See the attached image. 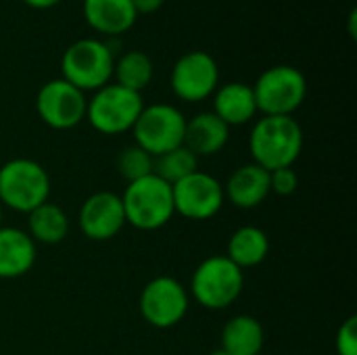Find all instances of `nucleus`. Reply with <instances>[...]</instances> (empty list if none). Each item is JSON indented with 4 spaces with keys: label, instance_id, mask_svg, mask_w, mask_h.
Segmentation results:
<instances>
[{
    "label": "nucleus",
    "instance_id": "nucleus-1",
    "mask_svg": "<svg viewBox=\"0 0 357 355\" xmlns=\"http://www.w3.org/2000/svg\"><path fill=\"white\" fill-rule=\"evenodd\" d=\"M303 151V130L293 115H261L249 134L253 163L274 172L293 167Z\"/></svg>",
    "mask_w": 357,
    "mask_h": 355
},
{
    "label": "nucleus",
    "instance_id": "nucleus-2",
    "mask_svg": "<svg viewBox=\"0 0 357 355\" xmlns=\"http://www.w3.org/2000/svg\"><path fill=\"white\" fill-rule=\"evenodd\" d=\"M121 203L126 224L142 232L159 230L176 216L172 186L155 174L130 182L121 195Z\"/></svg>",
    "mask_w": 357,
    "mask_h": 355
},
{
    "label": "nucleus",
    "instance_id": "nucleus-3",
    "mask_svg": "<svg viewBox=\"0 0 357 355\" xmlns=\"http://www.w3.org/2000/svg\"><path fill=\"white\" fill-rule=\"evenodd\" d=\"M245 289V272L226 255L203 259L190 278V297L205 310L230 308Z\"/></svg>",
    "mask_w": 357,
    "mask_h": 355
},
{
    "label": "nucleus",
    "instance_id": "nucleus-4",
    "mask_svg": "<svg viewBox=\"0 0 357 355\" xmlns=\"http://www.w3.org/2000/svg\"><path fill=\"white\" fill-rule=\"evenodd\" d=\"M115 54L107 42L96 38H82L67 46L61 59V77L77 90L96 92L113 77Z\"/></svg>",
    "mask_w": 357,
    "mask_h": 355
},
{
    "label": "nucleus",
    "instance_id": "nucleus-5",
    "mask_svg": "<svg viewBox=\"0 0 357 355\" xmlns=\"http://www.w3.org/2000/svg\"><path fill=\"white\" fill-rule=\"evenodd\" d=\"M50 197L48 172L33 159H10L0 167V205L29 213Z\"/></svg>",
    "mask_w": 357,
    "mask_h": 355
},
{
    "label": "nucleus",
    "instance_id": "nucleus-6",
    "mask_svg": "<svg viewBox=\"0 0 357 355\" xmlns=\"http://www.w3.org/2000/svg\"><path fill=\"white\" fill-rule=\"evenodd\" d=\"M142 109V94L132 92L115 82H109L90 96L86 107V119L96 132L105 136H117L123 132H132Z\"/></svg>",
    "mask_w": 357,
    "mask_h": 355
},
{
    "label": "nucleus",
    "instance_id": "nucleus-7",
    "mask_svg": "<svg viewBox=\"0 0 357 355\" xmlns=\"http://www.w3.org/2000/svg\"><path fill=\"white\" fill-rule=\"evenodd\" d=\"M257 113L293 115L307 96V80L293 65H274L253 84Z\"/></svg>",
    "mask_w": 357,
    "mask_h": 355
},
{
    "label": "nucleus",
    "instance_id": "nucleus-8",
    "mask_svg": "<svg viewBox=\"0 0 357 355\" xmlns=\"http://www.w3.org/2000/svg\"><path fill=\"white\" fill-rule=\"evenodd\" d=\"M184 132H186L184 113L167 103H157L149 107L144 105L132 128L134 144H138L153 157H159L167 151L182 146Z\"/></svg>",
    "mask_w": 357,
    "mask_h": 355
},
{
    "label": "nucleus",
    "instance_id": "nucleus-9",
    "mask_svg": "<svg viewBox=\"0 0 357 355\" xmlns=\"http://www.w3.org/2000/svg\"><path fill=\"white\" fill-rule=\"evenodd\" d=\"M188 289L174 276H157L149 280L138 299V308L146 324L161 331L180 324L188 312Z\"/></svg>",
    "mask_w": 357,
    "mask_h": 355
},
{
    "label": "nucleus",
    "instance_id": "nucleus-10",
    "mask_svg": "<svg viewBox=\"0 0 357 355\" xmlns=\"http://www.w3.org/2000/svg\"><path fill=\"white\" fill-rule=\"evenodd\" d=\"M172 195H174L176 213L192 222L215 218L226 201L224 184L215 176L199 169L186 176L184 180L176 182L172 186Z\"/></svg>",
    "mask_w": 357,
    "mask_h": 355
},
{
    "label": "nucleus",
    "instance_id": "nucleus-11",
    "mask_svg": "<svg viewBox=\"0 0 357 355\" xmlns=\"http://www.w3.org/2000/svg\"><path fill=\"white\" fill-rule=\"evenodd\" d=\"M88 98L63 77L46 82L36 96L40 119L52 130H71L86 119Z\"/></svg>",
    "mask_w": 357,
    "mask_h": 355
},
{
    "label": "nucleus",
    "instance_id": "nucleus-12",
    "mask_svg": "<svg viewBox=\"0 0 357 355\" xmlns=\"http://www.w3.org/2000/svg\"><path fill=\"white\" fill-rule=\"evenodd\" d=\"M220 69L215 59L203 50H190L182 54L169 75L174 94L186 103H201L218 90Z\"/></svg>",
    "mask_w": 357,
    "mask_h": 355
},
{
    "label": "nucleus",
    "instance_id": "nucleus-13",
    "mask_svg": "<svg viewBox=\"0 0 357 355\" xmlns=\"http://www.w3.org/2000/svg\"><path fill=\"white\" fill-rule=\"evenodd\" d=\"M77 226L90 241L105 243L115 239L126 226V213L121 197L109 190L90 195L77 213Z\"/></svg>",
    "mask_w": 357,
    "mask_h": 355
},
{
    "label": "nucleus",
    "instance_id": "nucleus-14",
    "mask_svg": "<svg viewBox=\"0 0 357 355\" xmlns=\"http://www.w3.org/2000/svg\"><path fill=\"white\" fill-rule=\"evenodd\" d=\"M270 197V172L257 163L236 167L224 184V199L236 209H255Z\"/></svg>",
    "mask_w": 357,
    "mask_h": 355
},
{
    "label": "nucleus",
    "instance_id": "nucleus-15",
    "mask_svg": "<svg viewBox=\"0 0 357 355\" xmlns=\"http://www.w3.org/2000/svg\"><path fill=\"white\" fill-rule=\"evenodd\" d=\"M38 257V245L15 226H0V278L13 280L25 276Z\"/></svg>",
    "mask_w": 357,
    "mask_h": 355
},
{
    "label": "nucleus",
    "instance_id": "nucleus-16",
    "mask_svg": "<svg viewBox=\"0 0 357 355\" xmlns=\"http://www.w3.org/2000/svg\"><path fill=\"white\" fill-rule=\"evenodd\" d=\"M136 17L138 13L132 0H84L86 23L107 38H117L130 31Z\"/></svg>",
    "mask_w": 357,
    "mask_h": 355
},
{
    "label": "nucleus",
    "instance_id": "nucleus-17",
    "mask_svg": "<svg viewBox=\"0 0 357 355\" xmlns=\"http://www.w3.org/2000/svg\"><path fill=\"white\" fill-rule=\"evenodd\" d=\"M228 140L230 128L213 111L197 113L195 117L186 119L184 146L197 157L218 155L228 144Z\"/></svg>",
    "mask_w": 357,
    "mask_h": 355
},
{
    "label": "nucleus",
    "instance_id": "nucleus-18",
    "mask_svg": "<svg viewBox=\"0 0 357 355\" xmlns=\"http://www.w3.org/2000/svg\"><path fill=\"white\" fill-rule=\"evenodd\" d=\"M213 113L228 126H245L255 119L257 103L253 86L243 82H228L213 92Z\"/></svg>",
    "mask_w": 357,
    "mask_h": 355
},
{
    "label": "nucleus",
    "instance_id": "nucleus-19",
    "mask_svg": "<svg viewBox=\"0 0 357 355\" xmlns=\"http://www.w3.org/2000/svg\"><path fill=\"white\" fill-rule=\"evenodd\" d=\"M264 326L257 318L241 314L230 318L220 335V349L230 355H259L264 349Z\"/></svg>",
    "mask_w": 357,
    "mask_h": 355
},
{
    "label": "nucleus",
    "instance_id": "nucleus-20",
    "mask_svg": "<svg viewBox=\"0 0 357 355\" xmlns=\"http://www.w3.org/2000/svg\"><path fill=\"white\" fill-rule=\"evenodd\" d=\"M270 253V239L257 226H241L228 239L226 257L236 264L243 272L266 262Z\"/></svg>",
    "mask_w": 357,
    "mask_h": 355
},
{
    "label": "nucleus",
    "instance_id": "nucleus-21",
    "mask_svg": "<svg viewBox=\"0 0 357 355\" xmlns=\"http://www.w3.org/2000/svg\"><path fill=\"white\" fill-rule=\"evenodd\" d=\"M27 234L38 245H59L69 234V218L56 203H42L27 213Z\"/></svg>",
    "mask_w": 357,
    "mask_h": 355
},
{
    "label": "nucleus",
    "instance_id": "nucleus-22",
    "mask_svg": "<svg viewBox=\"0 0 357 355\" xmlns=\"http://www.w3.org/2000/svg\"><path fill=\"white\" fill-rule=\"evenodd\" d=\"M153 71H155L153 61L142 50H128V52L119 54L113 65L115 84H119L132 92H138V94L151 84Z\"/></svg>",
    "mask_w": 357,
    "mask_h": 355
},
{
    "label": "nucleus",
    "instance_id": "nucleus-23",
    "mask_svg": "<svg viewBox=\"0 0 357 355\" xmlns=\"http://www.w3.org/2000/svg\"><path fill=\"white\" fill-rule=\"evenodd\" d=\"M197 169H199V157L182 144L174 151H167V153L155 157L153 174L159 176L169 186H174L176 182L184 180L186 176L195 174Z\"/></svg>",
    "mask_w": 357,
    "mask_h": 355
},
{
    "label": "nucleus",
    "instance_id": "nucleus-24",
    "mask_svg": "<svg viewBox=\"0 0 357 355\" xmlns=\"http://www.w3.org/2000/svg\"><path fill=\"white\" fill-rule=\"evenodd\" d=\"M155 169V157L149 155L144 149H140L138 144L126 146L123 151H119L117 155V172L119 176L130 184L136 182L140 178L151 176Z\"/></svg>",
    "mask_w": 357,
    "mask_h": 355
},
{
    "label": "nucleus",
    "instance_id": "nucleus-25",
    "mask_svg": "<svg viewBox=\"0 0 357 355\" xmlns=\"http://www.w3.org/2000/svg\"><path fill=\"white\" fill-rule=\"evenodd\" d=\"M299 186V176L293 167H280L270 172V192L278 197H291Z\"/></svg>",
    "mask_w": 357,
    "mask_h": 355
},
{
    "label": "nucleus",
    "instance_id": "nucleus-26",
    "mask_svg": "<svg viewBox=\"0 0 357 355\" xmlns=\"http://www.w3.org/2000/svg\"><path fill=\"white\" fill-rule=\"evenodd\" d=\"M337 355H357V318L349 316L337 331L335 337Z\"/></svg>",
    "mask_w": 357,
    "mask_h": 355
},
{
    "label": "nucleus",
    "instance_id": "nucleus-27",
    "mask_svg": "<svg viewBox=\"0 0 357 355\" xmlns=\"http://www.w3.org/2000/svg\"><path fill=\"white\" fill-rule=\"evenodd\" d=\"M163 2L165 0H132L138 15H153L163 6Z\"/></svg>",
    "mask_w": 357,
    "mask_h": 355
},
{
    "label": "nucleus",
    "instance_id": "nucleus-28",
    "mask_svg": "<svg viewBox=\"0 0 357 355\" xmlns=\"http://www.w3.org/2000/svg\"><path fill=\"white\" fill-rule=\"evenodd\" d=\"M27 6H31V8H40V10H44V8H52V6H56L61 0H23Z\"/></svg>",
    "mask_w": 357,
    "mask_h": 355
},
{
    "label": "nucleus",
    "instance_id": "nucleus-29",
    "mask_svg": "<svg viewBox=\"0 0 357 355\" xmlns=\"http://www.w3.org/2000/svg\"><path fill=\"white\" fill-rule=\"evenodd\" d=\"M356 19H357V13L356 8L351 10V17H349V31H351V36H356Z\"/></svg>",
    "mask_w": 357,
    "mask_h": 355
},
{
    "label": "nucleus",
    "instance_id": "nucleus-30",
    "mask_svg": "<svg viewBox=\"0 0 357 355\" xmlns=\"http://www.w3.org/2000/svg\"><path fill=\"white\" fill-rule=\"evenodd\" d=\"M211 355H230V354H226V352H222V349H215Z\"/></svg>",
    "mask_w": 357,
    "mask_h": 355
},
{
    "label": "nucleus",
    "instance_id": "nucleus-31",
    "mask_svg": "<svg viewBox=\"0 0 357 355\" xmlns=\"http://www.w3.org/2000/svg\"><path fill=\"white\" fill-rule=\"evenodd\" d=\"M2 209H4V207L0 205V222H2Z\"/></svg>",
    "mask_w": 357,
    "mask_h": 355
}]
</instances>
